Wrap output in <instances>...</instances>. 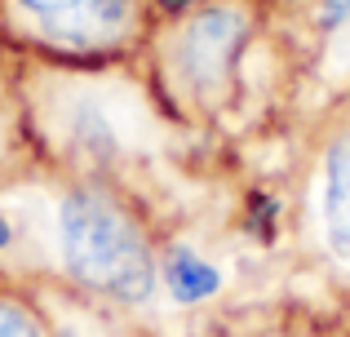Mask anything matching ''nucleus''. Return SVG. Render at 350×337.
<instances>
[{"mask_svg":"<svg viewBox=\"0 0 350 337\" xmlns=\"http://www.w3.org/2000/svg\"><path fill=\"white\" fill-rule=\"evenodd\" d=\"M53 267L76 293L142 306L155 293L160 262L137 213L98 178H71L49 208Z\"/></svg>","mask_w":350,"mask_h":337,"instance_id":"1","label":"nucleus"},{"mask_svg":"<svg viewBox=\"0 0 350 337\" xmlns=\"http://www.w3.org/2000/svg\"><path fill=\"white\" fill-rule=\"evenodd\" d=\"M248 31H253L248 0H200L187 14H178L173 31L160 40L169 89L196 107L222 103L235 85Z\"/></svg>","mask_w":350,"mask_h":337,"instance_id":"2","label":"nucleus"},{"mask_svg":"<svg viewBox=\"0 0 350 337\" xmlns=\"http://www.w3.org/2000/svg\"><path fill=\"white\" fill-rule=\"evenodd\" d=\"M5 27L49 53H120L146 31L151 0H0Z\"/></svg>","mask_w":350,"mask_h":337,"instance_id":"3","label":"nucleus"},{"mask_svg":"<svg viewBox=\"0 0 350 337\" xmlns=\"http://www.w3.org/2000/svg\"><path fill=\"white\" fill-rule=\"evenodd\" d=\"M319 231L324 249L350 267V129L328 142L319 165Z\"/></svg>","mask_w":350,"mask_h":337,"instance_id":"4","label":"nucleus"},{"mask_svg":"<svg viewBox=\"0 0 350 337\" xmlns=\"http://www.w3.org/2000/svg\"><path fill=\"white\" fill-rule=\"evenodd\" d=\"M160 280H164V288H169V297L182 302V306H196V302H204V297H213L217 288H222L217 267L204 262L196 249H187V244H173L160 258Z\"/></svg>","mask_w":350,"mask_h":337,"instance_id":"5","label":"nucleus"},{"mask_svg":"<svg viewBox=\"0 0 350 337\" xmlns=\"http://www.w3.org/2000/svg\"><path fill=\"white\" fill-rule=\"evenodd\" d=\"M0 337H44L36 306L27 297H18V288L9 284H0Z\"/></svg>","mask_w":350,"mask_h":337,"instance_id":"6","label":"nucleus"},{"mask_svg":"<svg viewBox=\"0 0 350 337\" xmlns=\"http://www.w3.org/2000/svg\"><path fill=\"white\" fill-rule=\"evenodd\" d=\"M9 156V103H5V94H0V160Z\"/></svg>","mask_w":350,"mask_h":337,"instance_id":"7","label":"nucleus"},{"mask_svg":"<svg viewBox=\"0 0 350 337\" xmlns=\"http://www.w3.org/2000/svg\"><path fill=\"white\" fill-rule=\"evenodd\" d=\"M160 9H169V14H187L191 5H200V0H155Z\"/></svg>","mask_w":350,"mask_h":337,"instance_id":"8","label":"nucleus"},{"mask_svg":"<svg viewBox=\"0 0 350 337\" xmlns=\"http://www.w3.org/2000/svg\"><path fill=\"white\" fill-rule=\"evenodd\" d=\"M49 337H80V333H76V329H53Z\"/></svg>","mask_w":350,"mask_h":337,"instance_id":"9","label":"nucleus"}]
</instances>
